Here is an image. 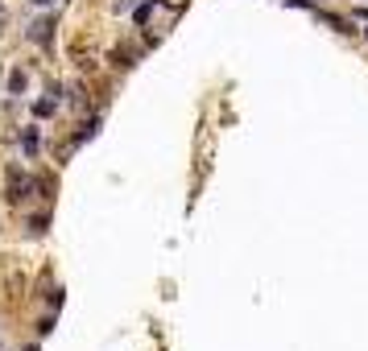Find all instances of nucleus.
<instances>
[{"label":"nucleus","mask_w":368,"mask_h":351,"mask_svg":"<svg viewBox=\"0 0 368 351\" xmlns=\"http://www.w3.org/2000/svg\"><path fill=\"white\" fill-rule=\"evenodd\" d=\"M29 186H33V182H29V174H25L21 166H8V174H4V190H8V199H12V203H21V199L29 194Z\"/></svg>","instance_id":"f257e3e1"},{"label":"nucleus","mask_w":368,"mask_h":351,"mask_svg":"<svg viewBox=\"0 0 368 351\" xmlns=\"http://www.w3.org/2000/svg\"><path fill=\"white\" fill-rule=\"evenodd\" d=\"M50 29H54L50 17H46V21H33V25H29V37H33L37 46H50Z\"/></svg>","instance_id":"f03ea898"},{"label":"nucleus","mask_w":368,"mask_h":351,"mask_svg":"<svg viewBox=\"0 0 368 351\" xmlns=\"http://www.w3.org/2000/svg\"><path fill=\"white\" fill-rule=\"evenodd\" d=\"M21 149H25L29 157L37 153V128H25V132H21Z\"/></svg>","instance_id":"7ed1b4c3"},{"label":"nucleus","mask_w":368,"mask_h":351,"mask_svg":"<svg viewBox=\"0 0 368 351\" xmlns=\"http://www.w3.org/2000/svg\"><path fill=\"white\" fill-rule=\"evenodd\" d=\"M8 91H12V95H21V91H25V70H12V79H8Z\"/></svg>","instance_id":"20e7f679"},{"label":"nucleus","mask_w":368,"mask_h":351,"mask_svg":"<svg viewBox=\"0 0 368 351\" xmlns=\"http://www.w3.org/2000/svg\"><path fill=\"white\" fill-rule=\"evenodd\" d=\"M153 4H162V0H149V4H141V8H137V17H133V21H137V25H145V21H149V12H153Z\"/></svg>","instance_id":"39448f33"},{"label":"nucleus","mask_w":368,"mask_h":351,"mask_svg":"<svg viewBox=\"0 0 368 351\" xmlns=\"http://www.w3.org/2000/svg\"><path fill=\"white\" fill-rule=\"evenodd\" d=\"M33 4H37V8H46V4H54V0H33Z\"/></svg>","instance_id":"423d86ee"},{"label":"nucleus","mask_w":368,"mask_h":351,"mask_svg":"<svg viewBox=\"0 0 368 351\" xmlns=\"http://www.w3.org/2000/svg\"><path fill=\"white\" fill-rule=\"evenodd\" d=\"M365 37H368V29H365Z\"/></svg>","instance_id":"0eeeda50"}]
</instances>
